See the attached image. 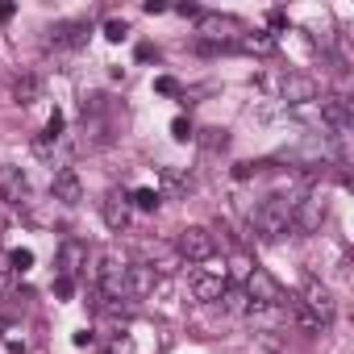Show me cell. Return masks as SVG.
Masks as SVG:
<instances>
[{
    "label": "cell",
    "instance_id": "4316f807",
    "mask_svg": "<svg viewBox=\"0 0 354 354\" xmlns=\"http://www.w3.org/2000/svg\"><path fill=\"white\" fill-rule=\"evenodd\" d=\"M13 13H17V5H9V0H5V5H0V21H13Z\"/></svg>",
    "mask_w": 354,
    "mask_h": 354
},
{
    "label": "cell",
    "instance_id": "8992f818",
    "mask_svg": "<svg viewBox=\"0 0 354 354\" xmlns=\"http://www.w3.org/2000/svg\"><path fill=\"white\" fill-rule=\"evenodd\" d=\"M0 201H9V205H30V180L21 175V167H13V162L0 167Z\"/></svg>",
    "mask_w": 354,
    "mask_h": 354
},
{
    "label": "cell",
    "instance_id": "cb8c5ba5",
    "mask_svg": "<svg viewBox=\"0 0 354 354\" xmlns=\"http://www.w3.org/2000/svg\"><path fill=\"white\" fill-rule=\"evenodd\" d=\"M154 88H158L162 96H180V84H175L171 75H162V80H154Z\"/></svg>",
    "mask_w": 354,
    "mask_h": 354
},
{
    "label": "cell",
    "instance_id": "6da1fadb",
    "mask_svg": "<svg viewBox=\"0 0 354 354\" xmlns=\"http://www.w3.org/2000/svg\"><path fill=\"white\" fill-rule=\"evenodd\" d=\"M292 209H296V201H292V196L271 192V196L250 213V234H254V238H263V242L283 238V234L292 230Z\"/></svg>",
    "mask_w": 354,
    "mask_h": 354
},
{
    "label": "cell",
    "instance_id": "7c38bea8",
    "mask_svg": "<svg viewBox=\"0 0 354 354\" xmlns=\"http://www.w3.org/2000/svg\"><path fill=\"white\" fill-rule=\"evenodd\" d=\"M100 213H104V225H109V230H125V225H129V196L113 188V192L104 196Z\"/></svg>",
    "mask_w": 354,
    "mask_h": 354
},
{
    "label": "cell",
    "instance_id": "3957f363",
    "mask_svg": "<svg viewBox=\"0 0 354 354\" xmlns=\"http://www.w3.org/2000/svg\"><path fill=\"white\" fill-rule=\"evenodd\" d=\"M246 296H250V313L288 304L283 288H279V283H275V275H271V271H263V267H254V271L246 275Z\"/></svg>",
    "mask_w": 354,
    "mask_h": 354
},
{
    "label": "cell",
    "instance_id": "9c48e42d",
    "mask_svg": "<svg viewBox=\"0 0 354 354\" xmlns=\"http://www.w3.org/2000/svg\"><path fill=\"white\" fill-rule=\"evenodd\" d=\"M84 267H88V246H84L80 238H67V242L59 246V275H63V279H75Z\"/></svg>",
    "mask_w": 354,
    "mask_h": 354
},
{
    "label": "cell",
    "instance_id": "4fadbf2b",
    "mask_svg": "<svg viewBox=\"0 0 354 354\" xmlns=\"http://www.w3.org/2000/svg\"><path fill=\"white\" fill-rule=\"evenodd\" d=\"M279 92H283L288 104H308V100H317V84H313L308 75H288V80L279 84Z\"/></svg>",
    "mask_w": 354,
    "mask_h": 354
},
{
    "label": "cell",
    "instance_id": "9a60e30c",
    "mask_svg": "<svg viewBox=\"0 0 354 354\" xmlns=\"http://www.w3.org/2000/svg\"><path fill=\"white\" fill-rule=\"evenodd\" d=\"M50 34H55V38H50L55 46H67V50H71V46H80V42H84V34H88V21H63V26H55Z\"/></svg>",
    "mask_w": 354,
    "mask_h": 354
},
{
    "label": "cell",
    "instance_id": "8fae6325",
    "mask_svg": "<svg viewBox=\"0 0 354 354\" xmlns=\"http://www.w3.org/2000/svg\"><path fill=\"white\" fill-rule=\"evenodd\" d=\"M300 304L317 317V325H329V321H333V300H329V292H325L321 283H308L304 296H300Z\"/></svg>",
    "mask_w": 354,
    "mask_h": 354
},
{
    "label": "cell",
    "instance_id": "e0dca14e",
    "mask_svg": "<svg viewBox=\"0 0 354 354\" xmlns=\"http://www.w3.org/2000/svg\"><path fill=\"white\" fill-rule=\"evenodd\" d=\"M221 308H225V313H250L246 288H225V292H221Z\"/></svg>",
    "mask_w": 354,
    "mask_h": 354
},
{
    "label": "cell",
    "instance_id": "603a6c76",
    "mask_svg": "<svg viewBox=\"0 0 354 354\" xmlns=\"http://www.w3.org/2000/svg\"><path fill=\"white\" fill-rule=\"evenodd\" d=\"M171 133L180 138V142H188V138H192V125H188L184 117H175V121H171Z\"/></svg>",
    "mask_w": 354,
    "mask_h": 354
},
{
    "label": "cell",
    "instance_id": "7a4b0ae2",
    "mask_svg": "<svg viewBox=\"0 0 354 354\" xmlns=\"http://www.w3.org/2000/svg\"><path fill=\"white\" fill-rule=\"evenodd\" d=\"M125 275H129V259H125L121 250H100V254H96L92 279H96V292H100L104 300H121V296H125Z\"/></svg>",
    "mask_w": 354,
    "mask_h": 354
},
{
    "label": "cell",
    "instance_id": "30bf717a",
    "mask_svg": "<svg viewBox=\"0 0 354 354\" xmlns=\"http://www.w3.org/2000/svg\"><path fill=\"white\" fill-rule=\"evenodd\" d=\"M154 267L146 263H129V275H125V300H146L154 292Z\"/></svg>",
    "mask_w": 354,
    "mask_h": 354
},
{
    "label": "cell",
    "instance_id": "ffe728a7",
    "mask_svg": "<svg viewBox=\"0 0 354 354\" xmlns=\"http://www.w3.org/2000/svg\"><path fill=\"white\" fill-rule=\"evenodd\" d=\"M125 34H129V26H125V21H117V17H113V21H104V38H109V42H121Z\"/></svg>",
    "mask_w": 354,
    "mask_h": 354
},
{
    "label": "cell",
    "instance_id": "7402d4cb",
    "mask_svg": "<svg viewBox=\"0 0 354 354\" xmlns=\"http://www.w3.org/2000/svg\"><path fill=\"white\" fill-rule=\"evenodd\" d=\"M9 263H13V275H17V271H26V267L34 263V254H30V250H13V254H9Z\"/></svg>",
    "mask_w": 354,
    "mask_h": 354
},
{
    "label": "cell",
    "instance_id": "5bb4252c",
    "mask_svg": "<svg viewBox=\"0 0 354 354\" xmlns=\"http://www.w3.org/2000/svg\"><path fill=\"white\" fill-rule=\"evenodd\" d=\"M192 292H196V300H221V292H225V267H213L209 275H192Z\"/></svg>",
    "mask_w": 354,
    "mask_h": 354
},
{
    "label": "cell",
    "instance_id": "5b68a950",
    "mask_svg": "<svg viewBox=\"0 0 354 354\" xmlns=\"http://www.w3.org/2000/svg\"><path fill=\"white\" fill-rule=\"evenodd\" d=\"M321 221H325V201H321V192H304V196L296 201V209H292V230L313 234V230H321Z\"/></svg>",
    "mask_w": 354,
    "mask_h": 354
},
{
    "label": "cell",
    "instance_id": "2e32d148",
    "mask_svg": "<svg viewBox=\"0 0 354 354\" xmlns=\"http://www.w3.org/2000/svg\"><path fill=\"white\" fill-rule=\"evenodd\" d=\"M38 92H42L38 75H21V80L13 84V96H17V104H34V100H38Z\"/></svg>",
    "mask_w": 354,
    "mask_h": 354
},
{
    "label": "cell",
    "instance_id": "277c9868",
    "mask_svg": "<svg viewBox=\"0 0 354 354\" xmlns=\"http://www.w3.org/2000/svg\"><path fill=\"white\" fill-rule=\"evenodd\" d=\"M213 250H217V238L205 225H188V230H180V238H175V254L184 263H209Z\"/></svg>",
    "mask_w": 354,
    "mask_h": 354
},
{
    "label": "cell",
    "instance_id": "ba28073f",
    "mask_svg": "<svg viewBox=\"0 0 354 354\" xmlns=\"http://www.w3.org/2000/svg\"><path fill=\"white\" fill-rule=\"evenodd\" d=\"M321 121H325L337 138H346V133H350V100H346V96H325V100H321Z\"/></svg>",
    "mask_w": 354,
    "mask_h": 354
},
{
    "label": "cell",
    "instance_id": "484cf974",
    "mask_svg": "<svg viewBox=\"0 0 354 354\" xmlns=\"http://www.w3.org/2000/svg\"><path fill=\"white\" fill-rule=\"evenodd\" d=\"M9 275H13V263H9V254H0V288L9 283Z\"/></svg>",
    "mask_w": 354,
    "mask_h": 354
},
{
    "label": "cell",
    "instance_id": "d6986e66",
    "mask_svg": "<svg viewBox=\"0 0 354 354\" xmlns=\"http://www.w3.org/2000/svg\"><path fill=\"white\" fill-rule=\"evenodd\" d=\"M158 201H162V196H158L154 188H138V192H133V205H138L142 213H154V209H158Z\"/></svg>",
    "mask_w": 354,
    "mask_h": 354
},
{
    "label": "cell",
    "instance_id": "ac0fdd59",
    "mask_svg": "<svg viewBox=\"0 0 354 354\" xmlns=\"http://www.w3.org/2000/svg\"><path fill=\"white\" fill-rule=\"evenodd\" d=\"M238 26L230 21V17H201V34H209V38H230Z\"/></svg>",
    "mask_w": 354,
    "mask_h": 354
},
{
    "label": "cell",
    "instance_id": "44dd1931",
    "mask_svg": "<svg viewBox=\"0 0 354 354\" xmlns=\"http://www.w3.org/2000/svg\"><path fill=\"white\" fill-rule=\"evenodd\" d=\"M242 46H246V50H271L275 38H267V34H250V38H242Z\"/></svg>",
    "mask_w": 354,
    "mask_h": 354
},
{
    "label": "cell",
    "instance_id": "52a82bcc",
    "mask_svg": "<svg viewBox=\"0 0 354 354\" xmlns=\"http://www.w3.org/2000/svg\"><path fill=\"white\" fill-rule=\"evenodd\" d=\"M50 196H55L59 205H67V209H75V205L84 201V184H80V175H75L71 167H63L55 180H50Z\"/></svg>",
    "mask_w": 354,
    "mask_h": 354
},
{
    "label": "cell",
    "instance_id": "d4e9b609",
    "mask_svg": "<svg viewBox=\"0 0 354 354\" xmlns=\"http://www.w3.org/2000/svg\"><path fill=\"white\" fill-rule=\"evenodd\" d=\"M71 292H75V279H63V275H59V279H55V296H59V300H67Z\"/></svg>",
    "mask_w": 354,
    "mask_h": 354
}]
</instances>
